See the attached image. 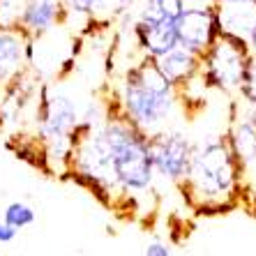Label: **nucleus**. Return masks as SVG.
I'll list each match as a JSON object with an SVG mask.
<instances>
[{
	"label": "nucleus",
	"instance_id": "obj_1",
	"mask_svg": "<svg viewBox=\"0 0 256 256\" xmlns=\"http://www.w3.org/2000/svg\"><path fill=\"white\" fill-rule=\"evenodd\" d=\"M67 173L108 206L125 203L136 210V203L148 198L157 182L150 136L108 102L100 122L78 130Z\"/></svg>",
	"mask_w": 256,
	"mask_h": 256
},
{
	"label": "nucleus",
	"instance_id": "obj_2",
	"mask_svg": "<svg viewBox=\"0 0 256 256\" xmlns=\"http://www.w3.org/2000/svg\"><path fill=\"white\" fill-rule=\"evenodd\" d=\"M108 102L118 114L150 136L168 127L182 95L160 72L155 60L136 56V60L122 70Z\"/></svg>",
	"mask_w": 256,
	"mask_h": 256
},
{
	"label": "nucleus",
	"instance_id": "obj_3",
	"mask_svg": "<svg viewBox=\"0 0 256 256\" xmlns=\"http://www.w3.org/2000/svg\"><path fill=\"white\" fill-rule=\"evenodd\" d=\"M180 192L198 212H224L242 203L238 162L226 134L194 143L192 166Z\"/></svg>",
	"mask_w": 256,
	"mask_h": 256
},
{
	"label": "nucleus",
	"instance_id": "obj_4",
	"mask_svg": "<svg viewBox=\"0 0 256 256\" xmlns=\"http://www.w3.org/2000/svg\"><path fill=\"white\" fill-rule=\"evenodd\" d=\"M81 130V108L67 92L42 84L35 95V136L51 171L65 176L72 148Z\"/></svg>",
	"mask_w": 256,
	"mask_h": 256
},
{
	"label": "nucleus",
	"instance_id": "obj_5",
	"mask_svg": "<svg viewBox=\"0 0 256 256\" xmlns=\"http://www.w3.org/2000/svg\"><path fill=\"white\" fill-rule=\"evenodd\" d=\"M252 54L242 37L224 32L201 54V81L208 90L238 95Z\"/></svg>",
	"mask_w": 256,
	"mask_h": 256
},
{
	"label": "nucleus",
	"instance_id": "obj_6",
	"mask_svg": "<svg viewBox=\"0 0 256 256\" xmlns=\"http://www.w3.org/2000/svg\"><path fill=\"white\" fill-rule=\"evenodd\" d=\"M226 141L238 162L242 201L256 208V111L244 106L242 102H233Z\"/></svg>",
	"mask_w": 256,
	"mask_h": 256
},
{
	"label": "nucleus",
	"instance_id": "obj_7",
	"mask_svg": "<svg viewBox=\"0 0 256 256\" xmlns=\"http://www.w3.org/2000/svg\"><path fill=\"white\" fill-rule=\"evenodd\" d=\"M150 150H152L157 178L180 190L190 173L192 157H194V141L190 138V134L176 127H164L150 134Z\"/></svg>",
	"mask_w": 256,
	"mask_h": 256
},
{
	"label": "nucleus",
	"instance_id": "obj_8",
	"mask_svg": "<svg viewBox=\"0 0 256 256\" xmlns=\"http://www.w3.org/2000/svg\"><path fill=\"white\" fill-rule=\"evenodd\" d=\"M176 35L180 46L201 56L222 35L220 7L214 0H187L185 10L176 18Z\"/></svg>",
	"mask_w": 256,
	"mask_h": 256
},
{
	"label": "nucleus",
	"instance_id": "obj_9",
	"mask_svg": "<svg viewBox=\"0 0 256 256\" xmlns=\"http://www.w3.org/2000/svg\"><path fill=\"white\" fill-rule=\"evenodd\" d=\"M35 62V42L21 28H0V90Z\"/></svg>",
	"mask_w": 256,
	"mask_h": 256
},
{
	"label": "nucleus",
	"instance_id": "obj_10",
	"mask_svg": "<svg viewBox=\"0 0 256 256\" xmlns=\"http://www.w3.org/2000/svg\"><path fill=\"white\" fill-rule=\"evenodd\" d=\"M58 26H65V5L62 0H26L18 18V28L32 42H40Z\"/></svg>",
	"mask_w": 256,
	"mask_h": 256
},
{
	"label": "nucleus",
	"instance_id": "obj_11",
	"mask_svg": "<svg viewBox=\"0 0 256 256\" xmlns=\"http://www.w3.org/2000/svg\"><path fill=\"white\" fill-rule=\"evenodd\" d=\"M130 32L134 46L146 58H160L173 46H178L176 24H152V21H138L130 16Z\"/></svg>",
	"mask_w": 256,
	"mask_h": 256
},
{
	"label": "nucleus",
	"instance_id": "obj_12",
	"mask_svg": "<svg viewBox=\"0 0 256 256\" xmlns=\"http://www.w3.org/2000/svg\"><path fill=\"white\" fill-rule=\"evenodd\" d=\"M155 65L176 88L182 90L201 74V56L178 44L164 56L155 58Z\"/></svg>",
	"mask_w": 256,
	"mask_h": 256
},
{
	"label": "nucleus",
	"instance_id": "obj_13",
	"mask_svg": "<svg viewBox=\"0 0 256 256\" xmlns=\"http://www.w3.org/2000/svg\"><path fill=\"white\" fill-rule=\"evenodd\" d=\"M185 5L187 0H138L132 18L152 21V24H176Z\"/></svg>",
	"mask_w": 256,
	"mask_h": 256
},
{
	"label": "nucleus",
	"instance_id": "obj_14",
	"mask_svg": "<svg viewBox=\"0 0 256 256\" xmlns=\"http://www.w3.org/2000/svg\"><path fill=\"white\" fill-rule=\"evenodd\" d=\"M136 5H138V0H97L92 24L111 26L116 21H122V18L132 16Z\"/></svg>",
	"mask_w": 256,
	"mask_h": 256
},
{
	"label": "nucleus",
	"instance_id": "obj_15",
	"mask_svg": "<svg viewBox=\"0 0 256 256\" xmlns=\"http://www.w3.org/2000/svg\"><path fill=\"white\" fill-rule=\"evenodd\" d=\"M2 222L10 224L12 228H16V231H24V228L32 226L37 222V210L26 201H12L2 210Z\"/></svg>",
	"mask_w": 256,
	"mask_h": 256
},
{
	"label": "nucleus",
	"instance_id": "obj_16",
	"mask_svg": "<svg viewBox=\"0 0 256 256\" xmlns=\"http://www.w3.org/2000/svg\"><path fill=\"white\" fill-rule=\"evenodd\" d=\"M238 95L244 106H250L252 111H256V58H252L250 65H247V72H244V78H242V86H240Z\"/></svg>",
	"mask_w": 256,
	"mask_h": 256
},
{
	"label": "nucleus",
	"instance_id": "obj_17",
	"mask_svg": "<svg viewBox=\"0 0 256 256\" xmlns=\"http://www.w3.org/2000/svg\"><path fill=\"white\" fill-rule=\"evenodd\" d=\"M65 5V24L67 18H84L86 24H92L97 0H62Z\"/></svg>",
	"mask_w": 256,
	"mask_h": 256
},
{
	"label": "nucleus",
	"instance_id": "obj_18",
	"mask_svg": "<svg viewBox=\"0 0 256 256\" xmlns=\"http://www.w3.org/2000/svg\"><path fill=\"white\" fill-rule=\"evenodd\" d=\"M26 0H0V28H18Z\"/></svg>",
	"mask_w": 256,
	"mask_h": 256
},
{
	"label": "nucleus",
	"instance_id": "obj_19",
	"mask_svg": "<svg viewBox=\"0 0 256 256\" xmlns=\"http://www.w3.org/2000/svg\"><path fill=\"white\" fill-rule=\"evenodd\" d=\"M143 254L146 256H171L173 250H171V244L164 242V240H150V242L146 244Z\"/></svg>",
	"mask_w": 256,
	"mask_h": 256
},
{
	"label": "nucleus",
	"instance_id": "obj_20",
	"mask_svg": "<svg viewBox=\"0 0 256 256\" xmlns=\"http://www.w3.org/2000/svg\"><path fill=\"white\" fill-rule=\"evenodd\" d=\"M244 44L250 48L252 58H256V16H254V21H252V26L247 28V32H244Z\"/></svg>",
	"mask_w": 256,
	"mask_h": 256
},
{
	"label": "nucleus",
	"instance_id": "obj_21",
	"mask_svg": "<svg viewBox=\"0 0 256 256\" xmlns=\"http://www.w3.org/2000/svg\"><path fill=\"white\" fill-rule=\"evenodd\" d=\"M16 228H12L10 224H5V222H0V244H10L16 240Z\"/></svg>",
	"mask_w": 256,
	"mask_h": 256
},
{
	"label": "nucleus",
	"instance_id": "obj_22",
	"mask_svg": "<svg viewBox=\"0 0 256 256\" xmlns=\"http://www.w3.org/2000/svg\"><path fill=\"white\" fill-rule=\"evenodd\" d=\"M217 7H254L256 10V0H214Z\"/></svg>",
	"mask_w": 256,
	"mask_h": 256
}]
</instances>
